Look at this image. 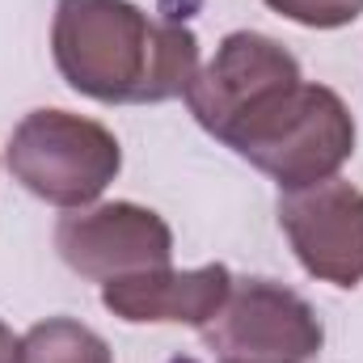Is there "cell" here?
Masks as SVG:
<instances>
[{"label": "cell", "mask_w": 363, "mask_h": 363, "mask_svg": "<svg viewBox=\"0 0 363 363\" xmlns=\"http://www.w3.org/2000/svg\"><path fill=\"white\" fill-rule=\"evenodd\" d=\"M233 271L224 262H207L194 271H144L101 283V304L110 317L127 325H190L203 330L228 300Z\"/></svg>", "instance_id": "obj_8"}, {"label": "cell", "mask_w": 363, "mask_h": 363, "mask_svg": "<svg viewBox=\"0 0 363 363\" xmlns=\"http://www.w3.org/2000/svg\"><path fill=\"white\" fill-rule=\"evenodd\" d=\"M21 363H114V351L85 321L47 317L21 334Z\"/></svg>", "instance_id": "obj_9"}, {"label": "cell", "mask_w": 363, "mask_h": 363, "mask_svg": "<svg viewBox=\"0 0 363 363\" xmlns=\"http://www.w3.org/2000/svg\"><path fill=\"white\" fill-rule=\"evenodd\" d=\"M51 60L64 85L101 106H157L186 97L199 34L178 17H152L131 0H60Z\"/></svg>", "instance_id": "obj_1"}, {"label": "cell", "mask_w": 363, "mask_h": 363, "mask_svg": "<svg viewBox=\"0 0 363 363\" xmlns=\"http://www.w3.org/2000/svg\"><path fill=\"white\" fill-rule=\"evenodd\" d=\"M55 250L68 271L93 283L165 271L174 262V228L140 203H89L55 224Z\"/></svg>", "instance_id": "obj_5"}, {"label": "cell", "mask_w": 363, "mask_h": 363, "mask_svg": "<svg viewBox=\"0 0 363 363\" xmlns=\"http://www.w3.org/2000/svg\"><path fill=\"white\" fill-rule=\"evenodd\" d=\"M220 144L279 190H304L338 178L355 157V114L330 85L296 81L258 101Z\"/></svg>", "instance_id": "obj_2"}, {"label": "cell", "mask_w": 363, "mask_h": 363, "mask_svg": "<svg viewBox=\"0 0 363 363\" xmlns=\"http://www.w3.org/2000/svg\"><path fill=\"white\" fill-rule=\"evenodd\" d=\"M262 4L304 30H342L363 17V0H262Z\"/></svg>", "instance_id": "obj_10"}, {"label": "cell", "mask_w": 363, "mask_h": 363, "mask_svg": "<svg viewBox=\"0 0 363 363\" xmlns=\"http://www.w3.org/2000/svg\"><path fill=\"white\" fill-rule=\"evenodd\" d=\"M296 81H304V72L283 43L258 30H233L220 38L216 55L194 72L186 89V106L207 135L224 140L258 101H267L271 93Z\"/></svg>", "instance_id": "obj_6"}, {"label": "cell", "mask_w": 363, "mask_h": 363, "mask_svg": "<svg viewBox=\"0 0 363 363\" xmlns=\"http://www.w3.org/2000/svg\"><path fill=\"white\" fill-rule=\"evenodd\" d=\"M0 363H21V338L0 321Z\"/></svg>", "instance_id": "obj_11"}, {"label": "cell", "mask_w": 363, "mask_h": 363, "mask_svg": "<svg viewBox=\"0 0 363 363\" xmlns=\"http://www.w3.org/2000/svg\"><path fill=\"white\" fill-rule=\"evenodd\" d=\"M199 338L220 363H313L325 325L300 291L274 279H233L224 308Z\"/></svg>", "instance_id": "obj_4"}, {"label": "cell", "mask_w": 363, "mask_h": 363, "mask_svg": "<svg viewBox=\"0 0 363 363\" xmlns=\"http://www.w3.org/2000/svg\"><path fill=\"white\" fill-rule=\"evenodd\" d=\"M279 228L296 262L330 287L363 283V190L342 178L279 194Z\"/></svg>", "instance_id": "obj_7"}, {"label": "cell", "mask_w": 363, "mask_h": 363, "mask_svg": "<svg viewBox=\"0 0 363 363\" xmlns=\"http://www.w3.org/2000/svg\"><path fill=\"white\" fill-rule=\"evenodd\" d=\"M4 165L34 199L77 211L106 194L123 169V144L110 127L72 110H30L4 148Z\"/></svg>", "instance_id": "obj_3"}]
</instances>
